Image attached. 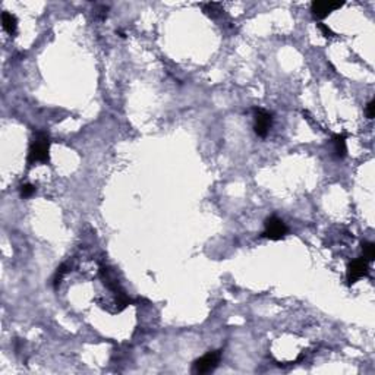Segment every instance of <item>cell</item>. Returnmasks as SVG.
Returning a JSON list of instances; mask_svg holds the SVG:
<instances>
[{"mask_svg":"<svg viewBox=\"0 0 375 375\" xmlns=\"http://www.w3.org/2000/svg\"><path fill=\"white\" fill-rule=\"evenodd\" d=\"M369 272V262L365 258H356L347 264V284L352 286L362 277L368 275Z\"/></svg>","mask_w":375,"mask_h":375,"instance_id":"cell-5","label":"cell"},{"mask_svg":"<svg viewBox=\"0 0 375 375\" xmlns=\"http://www.w3.org/2000/svg\"><path fill=\"white\" fill-rule=\"evenodd\" d=\"M50 136L38 130L34 135V139L31 141L29 149H28V164H37V163H47L50 160Z\"/></svg>","mask_w":375,"mask_h":375,"instance_id":"cell-1","label":"cell"},{"mask_svg":"<svg viewBox=\"0 0 375 375\" xmlns=\"http://www.w3.org/2000/svg\"><path fill=\"white\" fill-rule=\"evenodd\" d=\"M343 7V3L340 1H327V0H315L311 3V13L313 19L322 21L325 19L331 12H335L337 9Z\"/></svg>","mask_w":375,"mask_h":375,"instance_id":"cell-6","label":"cell"},{"mask_svg":"<svg viewBox=\"0 0 375 375\" xmlns=\"http://www.w3.org/2000/svg\"><path fill=\"white\" fill-rule=\"evenodd\" d=\"M362 253H363L362 258H365L368 262L374 261V258H375V245L372 242H363L362 243Z\"/></svg>","mask_w":375,"mask_h":375,"instance_id":"cell-9","label":"cell"},{"mask_svg":"<svg viewBox=\"0 0 375 375\" xmlns=\"http://www.w3.org/2000/svg\"><path fill=\"white\" fill-rule=\"evenodd\" d=\"M35 190H37V188L34 185H31V183H23V185L19 186L21 198H29V196H32L35 193Z\"/></svg>","mask_w":375,"mask_h":375,"instance_id":"cell-10","label":"cell"},{"mask_svg":"<svg viewBox=\"0 0 375 375\" xmlns=\"http://www.w3.org/2000/svg\"><path fill=\"white\" fill-rule=\"evenodd\" d=\"M318 28H319V31L322 32V35L324 37H327V38H331V37H334L335 34L331 31V28L330 26H327L325 23H322V22H318Z\"/></svg>","mask_w":375,"mask_h":375,"instance_id":"cell-14","label":"cell"},{"mask_svg":"<svg viewBox=\"0 0 375 375\" xmlns=\"http://www.w3.org/2000/svg\"><path fill=\"white\" fill-rule=\"evenodd\" d=\"M333 145L334 152L337 158H344L347 154V145H346V135L344 133H335L333 136Z\"/></svg>","mask_w":375,"mask_h":375,"instance_id":"cell-7","label":"cell"},{"mask_svg":"<svg viewBox=\"0 0 375 375\" xmlns=\"http://www.w3.org/2000/svg\"><path fill=\"white\" fill-rule=\"evenodd\" d=\"M202 10L205 12V15H208V16H211V18H214L217 13L221 12L218 3H207V4H202Z\"/></svg>","mask_w":375,"mask_h":375,"instance_id":"cell-11","label":"cell"},{"mask_svg":"<svg viewBox=\"0 0 375 375\" xmlns=\"http://www.w3.org/2000/svg\"><path fill=\"white\" fill-rule=\"evenodd\" d=\"M1 26H3V29L9 35H15V32L18 29V19H16V16L9 13V12H3L1 13Z\"/></svg>","mask_w":375,"mask_h":375,"instance_id":"cell-8","label":"cell"},{"mask_svg":"<svg viewBox=\"0 0 375 375\" xmlns=\"http://www.w3.org/2000/svg\"><path fill=\"white\" fill-rule=\"evenodd\" d=\"M287 233H289V229L286 223L281 218L271 215L264 221V231L261 236L270 240H281L286 237Z\"/></svg>","mask_w":375,"mask_h":375,"instance_id":"cell-2","label":"cell"},{"mask_svg":"<svg viewBox=\"0 0 375 375\" xmlns=\"http://www.w3.org/2000/svg\"><path fill=\"white\" fill-rule=\"evenodd\" d=\"M221 359V350H212L205 353L204 356H201L199 359H196L192 363V372L193 374H208L212 372Z\"/></svg>","mask_w":375,"mask_h":375,"instance_id":"cell-3","label":"cell"},{"mask_svg":"<svg viewBox=\"0 0 375 375\" xmlns=\"http://www.w3.org/2000/svg\"><path fill=\"white\" fill-rule=\"evenodd\" d=\"M66 271H67V270H66V265H64V264H63V265H60V267L57 268L56 275H54V280H53V281H54V287H57V286H59V283L62 281V278H63V275L66 274Z\"/></svg>","mask_w":375,"mask_h":375,"instance_id":"cell-12","label":"cell"},{"mask_svg":"<svg viewBox=\"0 0 375 375\" xmlns=\"http://www.w3.org/2000/svg\"><path fill=\"white\" fill-rule=\"evenodd\" d=\"M272 126V114L265 108H253V132L259 138H265Z\"/></svg>","mask_w":375,"mask_h":375,"instance_id":"cell-4","label":"cell"},{"mask_svg":"<svg viewBox=\"0 0 375 375\" xmlns=\"http://www.w3.org/2000/svg\"><path fill=\"white\" fill-rule=\"evenodd\" d=\"M365 113L368 119H374L375 117V100H371L366 107H365Z\"/></svg>","mask_w":375,"mask_h":375,"instance_id":"cell-13","label":"cell"}]
</instances>
